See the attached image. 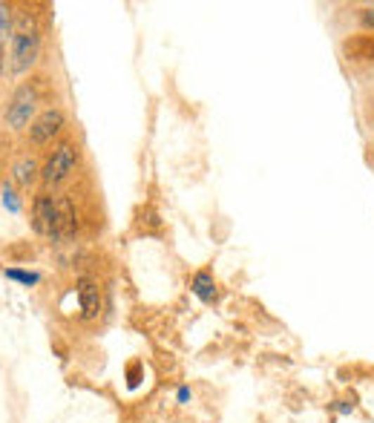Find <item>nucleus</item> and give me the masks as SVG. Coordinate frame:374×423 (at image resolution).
<instances>
[{
    "instance_id": "nucleus-1",
    "label": "nucleus",
    "mask_w": 374,
    "mask_h": 423,
    "mask_svg": "<svg viewBox=\"0 0 374 423\" xmlns=\"http://www.w3.org/2000/svg\"><path fill=\"white\" fill-rule=\"evenodd\" d=\"M41 55V29L35 15L29 12H18L15 18V29H12V72L20 75L38 60Z\"/></svg>"
},
{
    "instance_id": "nucleus-2",
    "label": "nucleus",
    "mask_w": 374,
    "mask_h": 423,
    "mask_svg": "<svg viewBox=\"0 0 374 423\" xmlns=\"http://www.w3.org/2000/svg\"><path fill=\"white\" fill-rule=\"evenodd\" d=\"M75 164H78V150H75V144L60 141V144L52 150V156L46 159L41 176H44V181H46L49 188H55V185L67 181V178L75 173Z\"/></svg>"
},
{
    "instance_id": "nucleus-3",
    "label": "nucleus",
    "mask_w": 374,
    "mask_h": 423,
    "mask_svg": "<svg viewBox=\"0 0 374 423\" xmlns=\"http://www.w3.org/2000/svg\"><path fill=\"white\" fill-rule=\"evenodd\" d=\"M38 110V86L35 84H23L15 89V96L6 107V124L12 130H23L29 124V118Z\"/></svg>"
},
{
    "instance_id": "nucleus-4",
    "label": "nucleus",
    "mask_w": 374,
    "mask_h": 423,
    "mask_svg": "<svg viewBox=\"0 0 374 423\" xmlns=\"http://www.w3.org/2000/svg\"><path fill=\"white\" fill-rule=\"evenodd\" d=\"M64 124H67V118H64V112L60 110H44L35 121H32V127H29V138H32V144H38V147H44V144H49L60 130H64Z\"/></svg>"
},
{
    "instance_id": "nucleus-5",
    "label": "nucleus",
    "mask_w": 374,
    "mask_h": 423,
    "mask_svg": "<svg viewBox=\"0 0 374 423\" xmlns=\"http://www.w3.org/2000/svg\"><path fill=\"white\" fill-rule=\"evenodd\" d=\"M55 219H58V207H55V196H49L46 190L35 196L32 204V228L41 236H55Z\"/></svg>"
},
{
    "instance_id": "nucleus-6",
    "label": "nucleus",
    "mask_w": 374,
    "mask_h": 423,
    "mask_svg": "<svg viewBox=\"0 0 374 423\" xmlns=\"http://www.w3.org/2000/svg\"><path fill=\"white\" fill-rule=\"evenodd\" d=\"M55 207H58V219H55V242H67L78 233V210H75V202L70 196H58L55 199Z\"/></svg>"
},
{
    "instance_id": "nucleus-7",
    "label": "nucleus",
    "mask_w": 374,
    "mask_h": 423,
    "mask_svg": "<svg viewBox=\"0 0 374 423\" xmlns=\"http://www.w3.org/2000/svg\"><path fill=\"white\" fill-rule=\"evenodd\" d=\"M78 302H81V317L84 320H96L101 314V291H98L96 280H89V277L78 280Z\"/></svg>"
},
{
    "instance_id": "nucleus-8",
    "label": "nucleus",
    "mask_w": 374,
    "mask_h": 423,
    "mask_svg": "<svg viewBox=\"0 0 374 423\" xmlns=\"http://www.w3.org/2000/svg\"><path fill=\"white\" fill-rule=\"evenodd\" d=\"M346 60H374V35H352L342 41Z\"/></svg>"
},
{
    "instance_id": "nucleus-9",
    "label": "nucleus",
    "mask_w": 374,
    "mask_h": 423,
    "mask_svg": "<svg viewBox=\"0 0 374 423\" xmlns=\"http://www.w3.org/2000/svg\"><path fill=\"white\" fill-rule=\"evenodd\" d=\"M191 288L205 302H210L216 297V282H213V274H207V271H199V274L193 277V282H191Z\"/></svg>"
},
{
    "instance_id": "nucleus-10",
    "label": "nucleus",
    "mask_w": 374,
    "mask_h": 423,
    "mask_svg": "<svg viewBox=\"0 0 374 423\" xmlns=\"http://www.w3.org/2000/svg\"><path fill=\"white\" fill-rule=\"evenodd\" d=\"M12 173H15V181L20 188H29L38 178V164H35V159H20Z\"/></svg>"
},
{
    "instance_id": "nucleus-11",
    "label": "nucleus",
    "mask_w": 374,
    "mask_h": 423,
    "mask_svg": "<svg viewBox=\"0 0 374 423\" xmlns=\"http://www.w3.org/2000/svg\"><path fill=\"white\" fill-rule=\"evenodd\" d=\"M12 29H15V20H12V6L0 4V41L6 44V38L12 41Z\"/></svg>"
},
{
    "instance_id": "nucleus-12",
    "label": "nucleus",
    "mask_w": 374,
    "mask_h": 423,
    "mask_svg": "<svg viewBox=\"0 0 374 423\" xmlns=\"http://www.w3.org/2000/svg\"><path fill=\"white\" fill-rule=\"evenodd\" d=\"M354 409H357V406H354V401H349V398L331 403V412H334V415H346V417H349V415H354Z\"/></svg>"
},
{
    "instance_id": "nucleus-13",
    "label": "nucleus",
    "mask_w": 374,
    "mask_h": 423,
    "mask_svg": "<svg viewBox=\"0 0 374 423\" xmlns=\"http://www.w3.org/2000/svg\"><path fill=\"white\" fill-rule=\"evenodd\" d=\"M9 277H15V280H20V282H38L35 274H20V271H9Z\"/></svg>"
},
{
    "instance_id": "nucleus-14",
    "label": "nucleus",
    "mask_w": 374,
    "mask_h": 423,
    "mask_svg": "<svg viewBox=\"0 0 374 423\" xmlns=\"http://www.w3.org/2000/svg\"><path fill=\"white\" fill-rule=\"evenodd\" d=\"M363 23H366V26H374V6H368V9L363 12Z\"/></svg>"
},
{
    "instance_id": "nucleus-15",
    "label": "nucleus",
    "mask_w": 374,
    "mask_h": 423,
    "mask_svg": "<svg viewBox=\"0 0 374 423\" xmlns=\"http://www.w3.org/2000/svg\"><path fill=\"white\" fill-rule=\"evenodd\" d=\"M4 58H6V44L0 41V72H4Z\"/></svg>"
},
{
    "instance_id": "nucleus-16",
    "label": "nucleus",
    "mask_w": 374,
    "mask_h": 423,
    "mask_svg": "<svg viewBox=\"0 0 374 423\" xmlns=\"http://www.w3.org/2000/svg\"><path fill=\"white\" fill-rule=\"evenodd\" d=\"M371 104H374V101H371ZM371 110H374V107H371Z\"/></svg>"
}]
</instances>
